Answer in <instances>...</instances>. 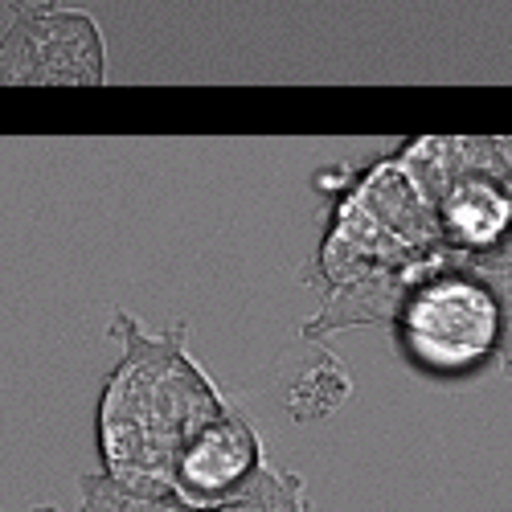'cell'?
<instances>
[{
  "instance_id": "cell-1",
  "label": "cell",
  "mask_w": 512,
  "mask_h": 512,
  "mask_svg": "<svg viewBox=\"0 0 512 512\" xmlns=\"http://www.w3.org/2000/svg\"><path fill=\"white\" fill-rule=\"evenodd\" d=\"M111 336L123 353L103 381L95 414L103 472L144 496H177V455L230 402L193 361L185 324L152 332L136 316L119 312Z\"/></svg>"
},
{
  "instance_id": "cell-2",
  "label": "cell",
  "mask_w": 512,
  "mask_h": 512,
  "mask_svg": "<svg viewBox=\"0 0 512 512\" xmlns=\"http://www.w3.org/2000/svg\"><path fill=\"white\" fill-rule=\"evenodd\" d=\"M398 357L435 381H463L504 353V304L480 267L439 246L418 259L390 324Z\"/></svg>"
},
{
  "instance_id": "cell-3",
  "label": "cell",
  "mask_w": 512,
  "mask_h": 512,
  "mask_svg": "<svg viewBox=\"0 0 512 512\" xmlns=\"http://www.w3.org/2000/svg\"><path fill=\"white\" fill-rule=\"evenodd\" d=\"M0 37V87H99L107 82V46L95 13L62 0H9Z\"/></svg>"
},
{
  "instance_id": "cell-4",
  "label": "cell",
  "mask_w": 512,
  "mask_h": 512,
  "mask_svg": "<svg viewBox=\"0 0 512 512\" xmlns=\"http://www.w3.org/2000/svg\"><path fill=\"white\" fill-rule=\"evenodd\" d=\"M267 463L271 459H267L259 426H254L238 406H226L213 422H205L185 443V451L177 455L173 492L193 512L222 508L259 480V472Z\"/></svg>"
},
{
  "instance_id": "cell-5",
  "label": "cell",
  "mask_w": 512,
  "mask_h": 512,
  "mask_svg": "<svg viewBox=\"0 0 512 512\" xmlns=\"http://www.w3.org/2000/svg\"><path fill=\"white\" fill-rule=\"evenodd\" d=\"M414 267H418V259L414 263H398V267H377V271H365L357 279H345V283L328 287L320 312L300 332L308 340H328L332 332L361 328V324H394Z\"/></svg>"
},
{
  "instance_id": "cell-6",
  "label": "cell",
  "mask_w": 512,
  "mask_h": 512,
  "mask_svg": "<svg viewBox=\"0 0 512 512\" xmlns=\"http://www.w3.org/2000/svg\"><path fill=\"white\" fill-rule=\"evenodd\" d=\"M349 394H353V377H349L345 361L332 357V353H320L316 365H308L300 377L291 381L287 414L295 422H320V418H328V414H336L340 406H345Z\"/></svg>"
},
{
  "instance_id": "cell-7",
  "label": "cell",
  "mask_w": 512,
  "mask_h": 512,
  "mask_svg": "<svg viewBox=\"0 0 512 512\" xmlns=\"http://www.w3.org/2000/svg\"><path fill=\"white\" fill-rule=\"evenodd\" d=\"M205 512H312L304 480L295 472H279V467H263L259 480H254L238 500L222 504V508H205Z\"/></svg>"
},
{
  "instance_id": "cell-8",
  "label": "cell",
  "mask_w": 512,
  "mask_h": 512,
  "mask_svg": "<svg viewBox=\"0 0 512 512\" xmlns=\"http://www.w3.org/2000/svg\"><path fill=\"white\" fill-rule=\"evenodd\" d=\"M78 512H193L177 496H144L123 488L107 472L99 476H82V508Z\"/></svg>"
},
{
  "instance_id": "cell-9",
  "label": "cell",
  "mask_w": 512,
  "mask_h": 512,
  "mask_svg": "<svg viewBox=\"0 0 512 512\" xmlns=\"http://www.w3.org/2000/svg\"><path fill=\"white\" fill-rule=\"evenodd\" d=\"M467 263L488 275V283L496 287L500 304H504V353H500V369L512 377V238L500 242L488 254H476V259H467Z\"/></svg>"
},
{
  "instance_id": "cell-10",
  "label": "cell",
  "mask_w": 512,
  "mask_h": 512,
  "mask_svg": "<svg viewBox=\"0 0 512 512\" xmlns=\"http://www.w3.org/2000/svg\"><path fill=\"white\" fill-rule=\"evenodd\" d=\"M29 512H58L54 504H41V508H29Z\"/></svg>"
}]
</instances>
